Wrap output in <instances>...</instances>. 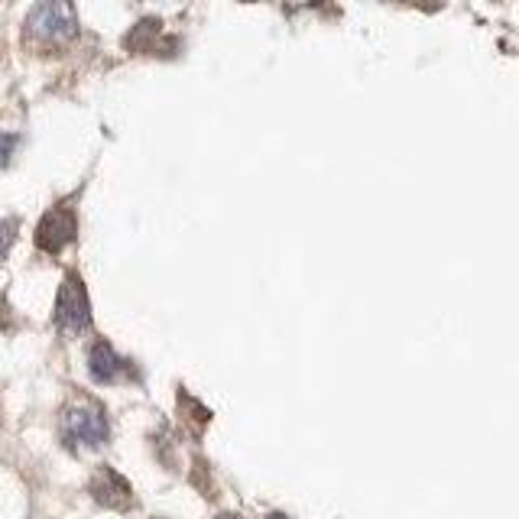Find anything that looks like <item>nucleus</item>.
<instances>
[{"label":"nucleus","instance_id":"10","mask_svg":"<svg viewBox=\"0 0 519 519\" xmlns=\"http://www.w3.org/2000/svg\"><path fill=\"white\" fill-rule=\"evenodd\" d=\"M266 519H289V516H283V513H270V516H266Z\"/></svg>","mask_w":519,"mask_h":519},{"label":"nucleus","instance_id":"8","mask_svg":"<svg viewBox=\"0 0 519 519\" xmlns=\"http://www.w3.org/2000/svg\"><path fill=\"white\" fill-rule=\"evenodd\" d=\"M10 150H13V137H4V133H0V163H7Z\"/></svg>","mask_w":519,"mask_h":519},{"label":"nucleus","instance_id":"9","mask_svg":"<svg viewBox=\"0 0 519 519\" xmlns=\"http://www.w3.org/2000/svg\"><path fill=\"white\" fill-rule=\"evenodd\" d=\"M218 519H241V516H234V513H221Z\"/></svg>","mask_w":519,"mask_h":519},{"label":"nucleus","instance_id":"7","mask_svg":"<svg viewBox=\"0 0 519 519\" xmlns=\"http://www.w3.org/2000/svg\"><path fill=\"white\" fill-rule=\"evenodd\" d=\"M10 241H13V224L10 221H0V260L7 257Z\"/></svg>","mask_w":519,"mask_h":519},{"label":"nucleus","instance_id":"2","mask_svg":"<svg viewBox=\"0 0 519 519\" xmlns=\"http://www.w3.org/2000/svg\"><path fill=\"white\" fill-rule=\"evenodd\" d=\"M56 325L65 335H82L91 325V305H88V292L85 283L75 273L65 276V283L59 286L56 296Z\"/></svg>","mask_w":519,"mask_h":519},{"label":"nucleus","instance_id":"6","mask_svg":"<svg viewBox=\"0 0 519 519\" xmlns=\"http://www.w3.org/2000/svg\"><path fill=\"white\" fill-rule=\"evenodd\" d=\"M88 370L98 383H114L117 377L124 374V361L117 357V351L111 348L108 341H98L88 354Z\"/></svg>","mask_w":519,"mask_h":519},{"label":"nucleus","instance_id":"3","mask_svg":"<svg viewBox=\"0 0 519 519\" xmlns=\"http://www.w3.org/2000/svg\"><path fill=\"white\" fill-rule=\"evenodd\" d=\"M62 432L72 445L98 448L108 442V419H104V412L95 403H82V406L65 409Z\"/></svg>","mask_w":519,"mask_h":519},{"label":"nucleus","instance_id":"1","mask_svg":"<svg viewBox=\"0 0 519 519\" xmlns=\"http://www.w3.org/2000/svg\"><path fill=\"white\" fill-rule=\"evenodd\" d=\"M26 26L39 43H65L78 33V17L72 4H36Z\"/></svg>","mask_w":519,"mask_h":519},{"label":"nucleus","instance_id":"4","mask_svg":"<svg viewBox=\"0 0 519 519\" xmlns=\"http://www.w3.org/2000/svg\"><path fill=\"white\" fill-rule=\"evenodd\" d=\"M78 234V218L69 205H56L52 211H46L43 221L36 228V247L46 250V254H62L65 247L75 241Z\"/></svg>","mask_w":519,"mask_h":519},{"label":"nucleus","instance_id":"5","mask_svg":"<svg viewBox=\"0 0 519 519\" xmlns=\"http://www.w3.org/2000/svg\"><path fill=\"white\" fill-rule=\"evenodd\" d=\"M91 494H95L98 503H104V507H111V510H127L130 500H133L130 484L111 468H101L95 477H91Z\"/></svg>","mask_w":519,"mask_h":519}]
</instances>
